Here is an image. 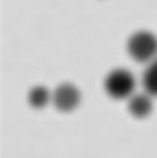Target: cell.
I'll return each instance as SVG.
<instances>
[{
	"instance_id": "obj_2",
	"label": "cell",
	"mask_w": 157,
	"mask_h": 158,
	"mask_svg": "<svg viewBox=\"0 0 157 158\" xmlns=\"http://www.w3.org/2000/svg\"><path fill=\"white\" fill-rule=\"evenodd\" d=\"M104 89L113 99H130L135 95V77L124 68L113 69L104 80Z\"/></svg>"
},
{
	"instance_id": "obj_5",
	"label": "cell",
	"mask_w": 157,
	"mask_h": 158,
	"mask_svg": "<svg viewBox=\"0 0 157 158\" xmlns=\"http://www.w3.org/2000/svg\"><path fill=\"white\" fill-rule=\"evenodd\" d=\"M142 86L145 93H148L151 98L157 96V58L153 59L144 71Z\"/></svg>"
},
{
	"instance_id": "obj_3",
	"label": "cell",
	"mask_w": 157,
	"mask_h": 158,
	"mask_svg": "<svg viewBox=\"0 0 157 158\" xmlns=\"http://www.w3.org/2000/svg\"><path fill=\"white\" fill-rule=\"evenodd\" d=\"M80 92L71 83H62L52 93V103L61 112H71L80 103Z\"/></svg>"
},
{
	"instance_id": "obj_6",
	"label": "cell",
	"mask_w": 157,
	"mask_h": 158,
	"mask_svg": "<svg viewBox=\"0 0 157 158\" xmlns=\"http://www.w3.org/2000/svg\"><path fill=\"white\" fill-rule=\"evenodd\" d=\"M28 102L36 110L45 108L49 102H52V93L45 86H36L28 93Z\"/></svg>"
},
{
	"instance_id": "obj_4",
	"label": "cell",
	"mask_w": 157,
	"mask_h": 158,
	"mask_svg": "<svg viewBox=\"0 0 157 158\" xmlns=\"http://www.w3.org/2000/svg\"><path fill=\"white\" fill-rule=\"evenodd\" d=\"M128 110H129L130 115H133L135 118L148 117L151 110H153L151 96L148 93H137V95H133L130 99H128Z\"/></svg>"
},
{
	"instance_id": "obj_1",
	"label": "cell",
	"mask_w": 157,
	"mask_h": 158,
	"mask_svg": "<svg viewBox=\"0 0 157 158\" xmlns=\"http://www.w3.org/2000/svg\"><path fill=\"white\" fill-rule=\"evenodd\" d=\"M128 53L137 62L150 64L157 58V37L150 31H137L128 40Z\"/></svg>"
}]
</instances>
